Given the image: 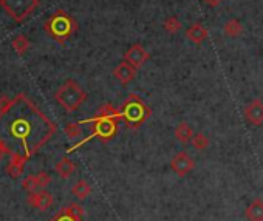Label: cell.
<instances>
[{
  "mask_svg": "<svg viewBox=\"0 0 263 221\" xmlns=\"http://www.w3.org/2000/svg\"><path fill=\"white\" fill-rule=\"evenodd\" d=\"M57 125L25 95L0 110V145L10 158L28 161L54 136Z\"/></svg>",
  "mask_w": 263,
  "mask_h": 221,
  "instance_id": "cell-1",
  "label": "cell"
},
{
  "mask_svg": "<svg viewBox=\"0 0 263 221\" xmlns=\"http://www.w3.org/2000/svg\"><path fill=\"white\" fill-rule=\"evenodd\" d=\"M89 122L90 127H92V133L89 138L82 139L80 142H77L76 145H73L71 149H68V152H73L76 150L77 147L84 145L85 142H89L92 139H99L103 142H109L110 139H113L118 133V128H119V110H116L112 104H104L98 108L96 115L85 121Z\"/></svg>",
  "mask_w": 263,
  "mask_h": 221,
  "instance_id": "cell-2",
  "label": "cell"
},
{
  "mask_svg": "<svg viewBox=\"0 0 263 221\" xmlns=\"http://www.w3.org/2000/svg\"><path fill=\"white\" fill-rule=\"evenodd\" d=\"M150 115V107L135 93H130L119 108V121H123L129 130H138Z\"/></svg>",
  "mask_w": 263,
  "mask_h": 221,
  "instance_id": "cell-3",
  "label": "cell"
},
{
  "mask_svg": "<svg viewBox=\"0 0 263 221\" xmlns=\"http://www.w3.org/2000/svg\"><path fill=\"white\" fill-rule=\"evenodd\" d=\"M44 30L53 40L64 43L77 31V22L64 10H57L44 24Z\"/></svg>",
  "mask_w": 263,
  "mask_h": 221,
  "instance_id": "cell-4",
  "label": "cell"
},
{
  "mask_svg": "<svg viewBox=\"0 0 263 221\" xmlns=\"http://www.w3.org/2000/svg\"><path fill=\"white\" fill-rule=\"evenodd\" d=\"M54 99L65 112L73 113L87 101V92L76 81L68 79L54 93Z\"/></svg>",
  "mask_w": 263,
  "mask_h": 221,
  "instance_id": "cell-5",
  "label": "cell"
},
{
  "mask_svg": "<svg viewBox=\"0 0 263 221\" xmlns=\"http://www.w3.org/2000/svg\"><path fill=\"white\" fill-rule=\"evenodd\" d=\"M0 7L16 22H24L39 7V0H0Z\"/></svg>",
  "mask_w": 263,
  "mask_h": 221,
  "instance_id": "cell-6",
  "label": "cell"
},
{
  "mask_svg": "<svg viewBox=\"0 0 263 221\" xmlns=\"http://www.w3.org/2000/svg\"><path fill=\"white\" fill-rule=\"evenodd\" d=\"M194 167H195V161L186 152L177 153L172 158V161H170V169L175 173H177L178 176H186L188 173H191L194 170Z\"/></svg>",
  "mask_w": 263,
  "mask_h": 221,
  "instance_id": "cell-7",
  "label": "cell"
},
{
  "mask_svg": "<svg viewBox=\"0 0 263 221\" xmlns=\"http://www.w3.org/2000/svg\"><path fill=\"white\" fill-rule=\"evenodd\" d=\"M149 59H150V54L141 43H133L124 54V60L133 65L135 68H141Z\"/></svg>",
  "mask_w": 263,
  "mask_h": 221,
  "instance_id": "cell-8",
  "label": "cell"
},
{
  "mask_svg": "<svg viewBox=\"0 0 263 221\" xmlns=\"http://www.w3.org/2000/svg\"><path fill=\"white\" fill-rule=\"evenodd\" d=\"M50 221H84V209L79 204L71 203L62 207Z\"/></svg>",
  "mask_w": 263,
  "mask_h": 221,
  "instance_id": "cell-9",
  "label": "cell"
},
{
  "mask_svg": "<svg viewBox=\"0 0 263 221\" xmlns=\"http://www.w3.org/2000/svg\"><path fill=\"white\" fill-rule=\"evenodd\" d=\"M28 204L37 210H47L53 206V195L47 192L45 189L31 192L28 195Z\"/></svg>",
  "mask_w": 263,
  "mask_h": 221,
  "instance_id": "cell-10",
  "label": "cell"
},
{
  "mask_svg": "<svg viewBox=\"0 0 263 221\" xmlns=\"http://www.w3.org/2000/svg\"><path fill=\"white\" fill-rule=\"evenodd\" d=\"M245 119L255 127L263 124V102L260 99H252L249 102V105L245 108Z\"/></svg>",
  "mask_w": 263,
  "mask_h": 221,
  "instance_id": "cell-11",
  "label": "cell"
},
{
  "mask_svg": "<svg viewBox=\"0 0 263 221\" xmlns=\"http://www.w3.org/2000/svg\"><path fill=\"white\" fill-rule=\"evenodd\" d=\"M136 70L133 65H130L129 62H121L115 70H113V76L123 84V85H127L129 82H132L136 76Z\"/></svg>",
  "mask_w": 263,
  "mask_h": 221,
  "instance_id": "cell-12",
  "label": "cell"
},
{
  "mask_svg": "<svg viewBox=\"0 0 263 221\" xmlns=\"http://www.w3.org/2000/svg\"><path fill=\"white\" fill-rule=\"evenodd\" d=\"M186 37L195 43V45H201L206 39H208V30L201 25V24H192L186 31H185Z\"/></svg>",
  "mask_w": 263,
  "mask_h": 221,
  "instance_id": "cell-13",
  "label": "cell"
},
{
  "mask_svg": "<svg viewBox=\"0 0 263 221\" xmlns=\"http://www.w3.org/2000/svg\"><path fill=\"white\" fill-rule=\"evenodd\" d=\"M54 170H56V173H57L60 178L68 180V178L76 172V166H74V163H73L70 158L64 157L60 161H57V164L54 166Z\"/></svg>",
  "mask_w": 263,
  "mask_h": 221,
  "instance_id": "cell-14",
  "label": "cell"
},
{
  "mask_svg": "<svg viewBox=\"0 0 263 221\" xmlns=\"http://www.w3.org/2000/svg\"><path fill=\"white\" fill-rule=\"evenodd\" d=\"M245 215L249 221H263V201L255 198L245 210Z\"/></svg>",
  "mask_w": 263,
  "mask_h": 221,
  "instance_id": "cell-15",
  "label": "cell"
},
{
  "mask_svg": "<svg viewBox=\"0 0 263 221\" xmlns=\"http://www.w3.org/2000/svg\"><path fill=\"white\" fill-rule=\"evenodd\" d=\"M194 130H192V127L188 124V122H180L178 125H177V128H175V138H177L181 144H188V142H191L192 141V138H194Z\"/></svg>",
  "mask_w": 263,
  "mask_h": 221,
  "instance_id": "cell-16",
  "label": "cell"
},
{
  "mask_svg": "<svg viewBox=\"0 0 263 221\" xmlns=\"http://www.w3.org/2000/svg\"><path fill=\"white\" fill-rule=\"evenodd\" d=\"M25 164H27V161L22 160V158H10V163H8V166H7V173H8L11 178L17 180V178H21V175L24 173Z\"/></svg>",
  "mask_w": 263,
  "mask_h": 221,
  "instance_id": "cell-17",
  "label": "cell"
},
{
  "mask_svg": "<svg viewBox=\"0 0 263 221\" xmlns=\"http://www.w3.org/2000/svg\"><path fill=\"white\" fill-rule=\"evenodd\" d=\"M71 193L77 198V200H85L92 193V186L87 183L85 180H79L74 183V186L71 187Z\"/></svg>",
  "mask_w": 263,
  "mask_h": 221,
  "instance_id": "cell-18",
  "label": "cell"
},
{
  "mask_svg": "<svg viewBox=\"0 0 263 221\" xmlns=\"http://www.w3.org/2000/svg\"><path fill=\"white\" fill-rule=\"evenodd\" d=\"M223 31H225V34L229 36V37H238V36H241V33H243V25H241V22L237 20V19H229V20L225 24Z\"/></svg>",
  "mask_w": 263,
  "mask_h": 221,
  "instance_id": "cell-19",
  "label": "cell"
},
{
  "mask_svg": "<svg viewBox=\"0 0 263 221\" xmlns=\"http://www.w3.org/2000/svg\"><path fill=\"white\" fill-rule=\"evenodd\" d=\"M163 28H164L169 34H175V33H178V31L183 28V24H181V20H180L177 16H170V17H167V19L163 22Z\"/></svg>",
  "mask_w": 263,
  "mask_h": 221,
  "instance_id": "cell-20",
  "label": "cell"
},
{
  "mask_svg": "<svg viewBox=\"0 0 263 221\" xmlns=\"http://www.w3.org/2000/svg\"><path fill=\"white\" fill-rule=\"evenodd\" d=\"M11 45H13V48L16 50V53L22 56V54H25V53L28 51V48H30V40H28V37H27V36L19 34L17 37H14V39H13Z\"/></svg>",
  "mask_w": 263,
  "mask_h": 221,
  "instance_id": "cell-21",
  "label": "cell"
},
{
  "mask_svg": "<svg viewBox=\"0 0 263 221\" xmlns=\"http://www.w3.org/2000/svg\"><path fill=\"white\" fill-rule=\"evenodd\" d=\"M191 142L194 145V149H197V150H206L209 147V139L205 133H195Z\"/></svg>",
  "mask_w": 263,
  "mask_h": 221,
  "instance_id": "cell-22",
  "label": "cell"
},
{
  "mask_svg": "<svg viewBox=\"0 0 263 221\" xmlns=\"http://www.w3.org/2000/svg\"><path fill=\"white\" fill-rule=\"evenodd\" d=\"M67 138L70 139H76L82 135V127H80V122H68L64 128Z\"/></svg>",
  "mask_w": 263,
  "mask_h": 221,
  "instance_id": "cell-23",
  "label": "cell"
},
{
  "mask_svg": "<svg viewBox=\"0 0 263 221\" xmlns=\"http://www.w3.org/2000/svg\"><path fill=\"white\" fill-rule=\"evenodd\" d=\"M22 187L27 190V192H36V190H41V186H39V181H37V176L36 175H30L27 176L24 181H22Z\"/></svg>",
  "mask_w": 263,
  "mask_h": 221,
  "instance_id": "cell-24",
  "label": "cell"
},
{
  "mask_svg": "<svg viewBox=\"0 0 263 221\" xmlns=\"http://www.w3.org/2000/svg\"><path fill=\"white\" fill-rule=\"evenodd\" d=\"M11 102V98L8 96H0V110H4L5 107H8Z\"/></svg>",
  "mask_w": 263,
  "mask_h": 221,
  "instance_id": "cell-25",
  "label": "cell"
},
{
  "mask_svg": "<svg viewBox=\"0 0 263 221\" xmlns=\"http://www.w3.org/2000/svg\"><path fill=\"white\" fill-rule=\"evenodd\" d=\"M205 2L209 5V7H212V8H215V7H218L221 2H223V0H205Z\"/></svg>",
  "mask_w": 263,
  "mask_h": 221,
  "instance_id": "cell-26",
  "label": "cell"
},
{
  "mask_svg": "<svg viewBox=\"0 0 263 221\" xmlns=\"http://www.w3.org/2000/svg\"><path fill=\"white\" fill-rule=\"evenodd\" d=\"M5 155V152H4V149H2V145H0V158H2Z\"/></svg>",
  "mask_w": 263,
  "mask_h": 221,
  "instance_id": "cell-27",
  "label": "cell"
}]
</instances>
